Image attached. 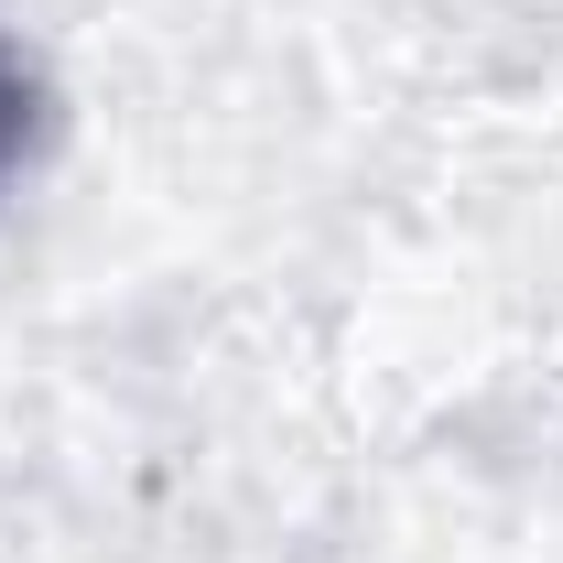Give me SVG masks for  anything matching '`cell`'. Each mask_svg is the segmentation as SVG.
Listing matches in <instances>:
<instances>
[{
    "label": "cell",
    "mask_w": 563,
    "mask_h": 563,
    "mask_svg": "<svg viewBox=\"0 0 563 563\" xmlns=\"http://www.w3.org/2000/svg\"><path fill=\"white\" fill-rule=\"evenodd\" d=\"M22 152H33V76H22V55L0 44V185H11Z\"/></svg>",
    "instance_id": "cell-1"
}]
</instances>
